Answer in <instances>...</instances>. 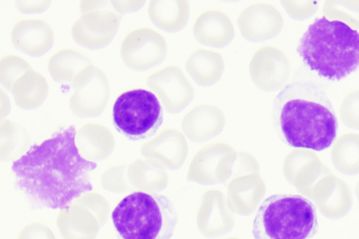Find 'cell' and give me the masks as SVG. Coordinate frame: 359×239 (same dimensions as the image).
<instances>
[{"label": "cell", "instance_id": "obj_1", "mask_svg": "<svg viewBox=\"0 0 359 239\" xmlns=\"http://www.w3.org/2000/svg\"><path fill=\"white\" fill-rule=\"evenodd\" d=\"M74 125L62 129L13 162L16 188L43 207L63 209L90 191L89 173L97 164L84 159L75 143Z\"/></svg>", "mask_w": 359, "mask_h": 239}, {"label": "cell", "instance_id": "obj_2", "mask_svg": "<svg viewBox=\"0 0 359 239\" xmlns=\"http://www.w3.org/2000/svg\"><path fill=\"white\" fill-rule=\"evenodd\" d=\"M272 115L278 133L292 147L322 151L336 139L338 122L331 101L311 81L287 84L273 101Z\"/></svg>", "mask_w": 359, "mask_h": 239}, {"label": "cell", "instance_id": "obj_3", "mask_svg": "<svg viewBox=\"0 0 359 239\" xmlns=\"http://www.w3.org/2000/svg\"><path fill=\"white\" fill-rule=\"evenodd\" d=\"M297 52L311 71L325 78L339 80L359 66V32L323 16L309 26Z\"/></svg>", "mask_w": 359, "mask_h": 239}, {"label": "cell", "instance_id": "obj_4", "mask_svg": "<svg viewBox=\"0 0 359 239\" xmlns=\"http://www.w3.org/2000/svg\"><path fill=\"white\" fill-rule=\"evenodd\" d=\"M177 219L169 198L140 191L123 198L111 212L118 239H170Z\"/></svg>", "mask_w": 359, "mask_h": 239}, {"label": "cell", "instance_id": "obj_5", "mask_svg": "<svg viewBox=\"0 0 359 239\" xmlns=\"http://www.w3.org/2000/svg\"><path fill=\"white\" fill-rule=\"evenodd\" d=\"M318 231L317 212L308 198L278 194L264 200L252 224L254 239H311Z\"/></svg>", "mask_w": 359, "mask_h": 239}, {"label": "cell", "instance_id": "obj_6", "mask_svg": "<svg viewBox=\"0 0 359 239\" xmlns=\"http://www.w3.org/2000/svg\"><path fill=\"white\" fill-rule=\"evenodd\" d=\"M115 129L131 140L154 136L163 121L162 105L151 91L135 88L122 92L112 108Z\"/></svg>", "mask_w": 359, "mask_h": 239}, {"label": "cell", "instance_id": "obj_7", "mask_svg": "<svg viewBox=\"0 0 359 239\" xmlns=\"http://www.w3.org/2000/svg\"><path fill=\"white\" fill-rule=\"evenodd\" d=\"M164 37L147 26L129 30L122 38L119 53L125 65L135 71H144L161 63L166 56Z\"/></svg>", "mask_w": 359, "mask_h": 239}, {"label": "cell", "instance_id": "obj_8", "mask_svg": "<svg viewBox=\"0 0 359 239\" xmlns=\"http://www.w3.org/2000/svg\"><path fill=\"white\" fill-rule=\"evenodd\" d=\"M71 112L79 117H95L105 108L110 96V85L104 71L93 64L86 67L72 84Z\"/></svg>", "mask_w": 359, "mask_h": 239}, {"label": "cell", "instance_id": "obj_9", "mask_svg": "<svg viewBox=\"0 0 359 239\" xmlns=\"http://www.w3.org/2000/svg\"><path fill=\"white\" fill-rule=\"evenodd\" d=\"M146 82L161 105L169 111L181 110L194 96V87L177 64H170L150 73Z\"/></svg>", "mask_w": 359, "mask_h": 239}, {"label": "cell", "instance_id": "obj_10", "mask_svg": "<svg viewBox=\"0 0 359 239\" xmlns=\"http://www.w3.org/2000/svg\"><path fill=\"white\" fill-rule=\"evenodd\" d=\"M290 63L278 48L264 45L257 48L249 63L250 77L255 85L264 91L283 89L290 75Z\"/></svg>", "mask_w": 359, "mask_h": 239}, {"label": "cell", "instance_id": "obj_11", "mask_svg": "<svg viewBox=\"0 0 359 239\" xmlns=\"http://www.w3.org/2000/svg\"><path fill=\"white\" fill-rule=\"evenodd\" d=\"M237 23L245 39L262 41L276 36L281 31L284 20L274 5L259 1L245 6L238 15Z\"/></svg>", "mask_w": 359, "mask_h": 239}, {"label": "cell", "instance_id": "obj_12", "mask_svg": "<svg viewBox=\"0 0 359 239\" xmlns=\"http://www.w3.org/2000/svg\"><path fill=\"white\" fill-rule=\"evenodd\" d=\"M50 23L41 17H24L16 20L11 29L13 45L23 52L39 57L47 52L54 43Z\"/></svg>", "mask_w": 359, "mask_h": 239}, {"label": "cell", "instance_id": "obj_13", "mask_svg": "<svg viewBox=\"0 0 359 239\" xmlns=\"http://www.w3.org/2000/svg\"><path fill=\"white\" fill-rule=\"evenodd\" d=\"M234 27L229 16L223 10L208 8L195 18L192 33L198 42L221 48L229 44L234 36Z\"/></svg>", "mask_w": 359, "mask_h": 239}, {"label": "cell", "instance_id": "obj_14", "mask_svg": "<svg viewBox=\"0 0 359 239\" xmlns=\"http://www.w3.org/2000/svg\"><path fill=\"white\" fill-rule=\"evenodd\" d=\"M56 224L63 239H94L103 225L90 209L76 200L60 210Z\"/></svg>", "mask_w": 359, "mask_h": 239}, {"label": "cell", "instance_id": "obj_15", "mask_svg": "<svg viewBox=\"0 0 359 239\" xmlns=\"http://www.w3.org/2000/svg\"><path fill=\"white\" fill-rule=\"evenodd\" d=\"M75 143L84 159L96 163L111 154L115 139L111 130L103 123L87 122L76 130Z\"/></svg>", "mask_w": 359, "mask_h": 239}, {"label": "cell", "instance_id": "obj_16", "mask_svg": "<svg viewBox=\"0 0 359 239\" xmlns=\"http://www.w3.org/2000/svg\"><path fill=\"white\" fill-rule=\"evenodd\" d=\"M79 10L80 16L76 19L86 30L98 36H115L122 15L111 0H82Z\"/></svg>", "mask_w": 359, "mask_h": 239}, {"label": "cell", "instance_id": "obj_17", "mask_svg": "<svg viewBox=\"0 0 359 239\" xmlns=\"http://www.w3.org/2000/svg\"><path fill=\"white\" fill-rule=\"evenodd\" d=\"M185 68L197 84L208 86L220 78L224 71V61L219 52L198 48L188 55L185 60Z\"/></svg>", "mask_w": 359, "mask_h": 239}, {"label": "cell", "instance_id": "obj_18", "mask_svg": "<svg viewBox=\"0 0 359 239\" xmlns=\"http://www.w3.org/2000/svg\"><path fill=\"white\" fill-rule=\"evenodd\" d=\"M92 64L90 58L84 52L74 48L65 47L51 55L48 59L47 68L55 81L72 85L79 74Z\"/></svg>", "mask_w": 359, "mask_h": 239}, {"label": "cell", "instance_id": "obj_19", "mask_svg": "<svg viewBox=\"0 0 359 239\" xmlns=\"http://www.w3.org/2000/svg\"><path fill=\"white\" fill-rule=\"evenodd\" d=\"M147 13L157 27L175 32L186 25L190 14V4L187 0H151Z\"/></svg>", "mask_w": 359, "mask_h": 239}, {"label": "cell", "instance_id": "obj_20", "mask_svg": "<svg viewBox=\"0 0 359 239\" xmlns=\"http://www.w3.org/2000/svg\"><path fill=\"white\" fill-rule=\"evenodd\" d=\"M48 92V85L45 77L34 69L22 75L11 91L15 103L27 110L39 106L46 99Z\"/></svg>", "mask_w": 359, "mask_h": 239}, {"label": "cell", "instance_id": "obj_21", "mask_svg": "<svg viewBox=\"0 0 359 239\" xmlns=\"http://www.w3.org/2000/svg\"><path fill=\"white\" fill-rule=\"evenodd\" d=\"M30 138L27 129L19 122L4 118L0 122V159L15 161L29 149Z\"/></svg>", "mask_w": 359, "mask_h": 239}, {"label": "cell", "instance_id": "obj_22", "mask_svg": "<svg viewBox=\"0 0 359 239\" xmlns=\"http://www.w3.org/2000/svg\"><path fill=\"white\" fill-rule=\"evenodd\" d=\"M323 13L328 20L343 22L353 30L359 29V0H327Z\"/></svg>", "mask_w": 359, "mask_h": 239}, {"label": "cell", "instance_id": "obj_23", "mask_svg": "<svg viewBox=\"0 0 359 239\" xmlns=\"http://www.w3.org/2000/svg\"><path fill=\"white\" fill-rule=\"evenodd\" d=\"M33 69L23 57L15 54H6L0 59V82L11 92L16 81L25 73Z\"/></svg>", "mask_w": 359, "mask_h": 239}, {"label": "cell", "instance_id": "obj_24", "mask_svg": "<svg viewBox=\"0 0 359 239\" xmlns=\"http://www.w3.org/2000/svg\"><path fill=\"white\" fill-rule=\"evenodd\" d=\"M128 166L125 163H118L105 168L100 177L102 187L114 193L131 191L132 186L128 178Z\"/></svg>", "mask_w": 359, "mask_h": 239}, {"label": "cell", "instance_id": "obj_25", "mask_svg": "<svg viewBox=\"0 0 359 239\" xmlns=\"http://www.w3.org/2000/svg\"><path fill=\"white\" fill-rule=\"evenodd\" d=\"M71 35L79 45L89 49H99L106 46L114 36H98L86 30L76 19L71 26Z\"/></svg>", "mask_w": 359, "mask_h": 239}, {"label": "cell", "instance_id": "obj_26", "mask_svg": "<svg viewBox=\"0 0 359 239\" xmlns=\"http://www.w3.org/2000/svg\"><path fill=\"white\" fill-rule=\"evenodd\" d=\"M75 200L90 209L100 219L102 224L107 220L110 207L107 200L98 192H86Z\"/></svg>", "mask_w": 359, "mask_h": 239}, {"label": "cell", "instance_id": "obj_27", "mask_svg": "<svg viewBox=\"0 0 359 239\" xmlns=\"http://www.w3.org/2000/svg\"><path fill=\"white\" fill-rule=\"evenodd\" d=\"M280 3L287 13L298 20L312 16L318 8V1L313 0H283Z\"/></svg>", "mask_w": 359, "mask_h": 239}, {"label": "cell", "instance_id": "obj_28", "mask_svg": "<svg viewBox=\"0 0 359 239\" xmlns=\"http://www.w3.org/2000/svg\"><path fill=\"white\" fill-rule=\"evenodd\" d=\"M341 113L348 124L359 126V89L345 95L341 104Z\"/></svg>", "mask_w": 359, "mask_h": 239}, {"label": "cell", "instance_id": "obj_29", "mask_svg": "<svg viewBox=\"0 0 359 239\" xmlns=\"http://www.w3.org/2000/svg\"><path fill=\"white\" fill-rule=\"evenodd\" d=\"M16 239H56L52 230L44 223L32 221L19 231Z\"/></svg>", "mask_w": 359, "mask_h": 239}, {"label": "cell", "instance_id": "obj_30", "mask_svg": "<svg viewBox=\"0 0 359 239\" xmlns=\"http://www.w3.org/2000/svg\"><path fill=\"white\" fill-rule=\"evenodd\" d=\"M15 8L20 13H34L46 10L50 5L49 0H16Z\"/></svg>", "mask_w": 359, "mask_h": 239}, {"label": "cell", "instance_id": "obj_31", "mask_svg": "<svg viewBox=\"0 0 359 239\" xmlns=\"http://www.w3.org/2000/svg\"><path fill=\"white\" fill-rule=\"evenodd\" d=\"M111 2L116 10L122 15L123 13L134 12L139 10L144 6L145 1L111 0Z\"/></svg>", "mask_w": 359, "mask_h": 239}, {"label": "cell", "instance_id": "obj_32", "mask_svg": "<svg viewBox=\"0 0 359 239\" xmlns=\"http://www.w3.org/2000/svg\"><path fill=\"white\" fill-rule=\"evenodd\" d=\"M0 99H1L0 116H1V120L4 118H6L5 117L10 112L11 103H10L9 98L4 93V92L3 91L2 89H1Z\"/></svg>", "mask_w": 359, "mask_h": 239}]
</instances>
